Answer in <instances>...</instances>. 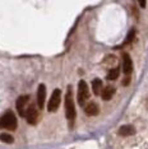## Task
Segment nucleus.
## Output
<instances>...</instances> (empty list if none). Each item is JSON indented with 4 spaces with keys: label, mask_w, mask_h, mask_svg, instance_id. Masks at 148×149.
I'll use <instances>...</instances> for the list:
<instances>
[{
    "label": "nucleus",
    "mask_w": 148,
    "mask_h": 149,
    "mask_svg": "<svg viewBox=\"0 0 148 149\" xmlns=\"http://www.w3.org/2000/svg\"><path fill=\"white\" fill-rule=\"evenodd\" d=\"M65 116L69 120L70 125L75 118V107H74V101H73V94H72V88H68V92L65 94Z\"/></svg>",
    "instance_id": "f257e3e1"
},
{
    "label": "nucleus",
    "mask_w": 148,
    "mask_h": 149,
    "mask_svg": "<svg viewBox=\"0 0 148 149\" xmlns=\"http://www.w3.org/2000/svg\"><path fill=\"white\" fill-rule=\"evenodd\" d=\"M0 129L6 130H15L17 129V118L13 112H6L0 118Z\"/></svg>",
    "instance_id": "f03ea898"
},
{
    "label": "nucleus",
    "mask_w": 148,
    "mask_h": 149,
    "mask_svg": "<svg viewBox=\"0 0 148 149\" xmlns=\"http://www.w3.org/2000/svg\"><path fill=\"white\" fill-rule=\"evenodd\" d=\"M77 98H78L79 106H83L86 101L89 98V89L84 80H79L78 83V96H77Z\"/></svg>",
    "instance_id": "7ed1b4c3"
},
{
    "label": "nucleus",
    "mask_w": 148,
    "mask_h": 149,
    "mask_svg": "<svg viewBox=\"0 0 148 149\" xmlns=\"http://www.w3.org/2000/svg\"><path fill=\"white\" fill-rule=\"evenodd\" d=\"M60 102H61V91H60L59 88H56V89L52 92L51 97H50L47 110L50 111V112H55L60 106Z\"/></svg>",
    "instance_id": "20e7f679"
},
{
    "label": "nucleus",
    "mask_w": 148,
    "mask_h": 149,
    "mask_svg": "<svg viewBox=\"0 0 148 149\" xmlns=\"http://www.w3.org/2000/svg\"><path fill=\"white\" fill-rule=\"evenodd\" d=\"M15 106H17V111H18V113L21 115V116L24 117L27 110H28V107H29V96L28 94H24V96L18 97Z\"/></svg>",
    "instance_id": "39448f33"
},
{
    "label": "nucleus",
    "mask_w": 148,
    "mask_h": 149,
    "mask_svg": "<svg viewBox=\"0 0 148 149\" xmlns=\"http://www.w3.org/2000/svg\"><path fill=\"white\" fill-rule=\"evenodd\" d=\"M24 117H26L27 123L31 124V125H36L37 123H38L40 115H38V110L36 108L35 104H29V107H28V110H27Z\"/></svg>",
    "instance_id": "423d86ee"
},
{
    "label": "nucleus",
    "mask_w": 148,
    "mask_h": 149,
    "mask_svg": "<svg viewBox=\"0 0 148 149\" xmlns=\"http://www.w3.org/2000/svg\"><path fill=\"white\" fill-rule=\"evenodd\" d=\"M45 100H46V86L45 84H40L38 89H37V106L40 110H42L45 106Z\"/></svg>",
    "instance_id": "0eeeda50"
},
{
    "label": "nucleus",
    "mask_w": 148,
    "mask_h": 149,
    "mask_svg": "<svg viewBox=\"0 0 148 149\" xmlns=\"http://www.w3.org/2000/svg\"><path fill=\"white\" fill-rule=\"evenodd\" d=\"M123 72L129 75L133 72V61H132V57H130L129 54H123Z\"/></svg>",
    "instance_id": "6e6552de"
},
{
    "label": "nucleus",
    "mask_w": 148,
    "mask_h": 149,
    "mask_svg": "<svg viewBox=\"0 0 148 149\" xmlns=\"http://www.w3.org/2000/svg\"><path fill=\"white\" fill-rule=\"evenodd\" d=\"M117 134L120 136H130V135L135 134V127L132 126V125H123L120 126V129L117 130Z\"/></svg>",
    "instance_id": "1a4fd4ad"
},
{
    "label": "nucleus",
    "mask_w": 148,
    "mask_h": 149,
    "mask_svg": "<svg viewBox=\"0 0 148 149\" xmlns=\"http://www.w3.org/2000/svg\"><path fill=\"white\" fill-rule=\"evenodd\" d=\"M84 112H86L87 116H96V115L98 113V106L93 102H89L84 107Z\"/></svg>",
    "instance_id": "9d476101"
},
{
    "label": "nucleus",
    "mask_w": 148,
    "mask_h": 149,
    "mask_svg": "<svg viewBox=\"0 0 148 149\" xmlns=\"http://www.w3.org/2000/svg\"><path fill=\"white\" fill-rule=\"evenodd\" d=\"M114 94H115V88L109 86V87L103 88L102 93H101V97H102V100H103V101H110L111 98H112Z\"/></svg>",
    "instance_id": "9b49d317"
},
{
    "label": "nucleus",
    "mask_w": 148,
    "mask_h": 149,
    "mask_svg": "<svg viewBox=\"0 0 148 149\" xmlns=\"http://www.w3.org/2000/svg\"><path fill=\"white\" fill-rule=\"evenodd\" d=\"M92 91L93 93L96 94V96H98V94L102 93V80L98 79V78H96V79H93L92 82Z\"/></svg>",
    "instance_id": "f8f14e48"
},
{
    "label": "nucleus",
    "mask_w": 148,
    "mask_h": 149,
    "mask_svg": "<svg viewBox=\"0 0 148 149\" xmlns=\"http://www.w3.org/2000/svg\"><path fill=\"white\" fill-rule=\"evenodd\" d=\"M119 74H120V69H119V68H117V66L112 68V69H110L109 73H107V79H109V80H115V79H117Z\"/></svg>",
    "instance_id": "ddd939ff"
},
{
    "label": "nucleus",
    "mask_w": 148,
    "mask_h": 149,
    "mask_svg": "<svg viewBox=\"0 0 148 149\" xmlns=\"http://www.w3.org/2000/svg\"><path fill=\"white\" fill-rule=\"evenodd\" d=\"M0 140L4 141V143H6V144H12L13 141H14V139H13V136L10 134L1 133V134H0Z\"/></svg>",
    "instance_id": "4468645a"
},
{
    "label": "nucleus",
    "mask_w": 148,
    "mask_h": 149,
    "mask_svg": "<svg viewBox=\"0 0 148 149\" xmlns=\"http://www.w3.org/2000/svg\"><path fill=\"white\" fill-rule=\"evenodd\" d=\"M134 37H135V31H134V29H130L129 33H128V36H126L125 43H130L134 40Z\"/></svg>",
    "instance_id": "2eb2a0df"
},
{
    "label": "nucleus",
    "mask_w": 148,
    "mask_h": 149,
    "mask_svg": "<svg viewBox=\"0 0 148 149\" xmlns=\"http://www.w3.org/2000/svg\"><path fill=\"white\" fill-rule=\"evenodd\" d=\"M129 83H130V78H129V77H126L125 79L123 80V86H128Z\"/></svg>",
    "instance_id": "dca6fc26"
},
{
    "label": "nucleus",
    "mask_w": 148,
    "mask_h": 149,
    "mask_svg": "<svg viewBox=\"0 0 148 149\" xmlns=\"http://www.w3.org/2000/svg\"><path fill=\"white\" fill-rule=\"evenodd\" d=\"M139 5L142 6V8H144V6H146V1H144V0H140V1H139Z\"/></svg>",
    "instance_id": "f3484780"
}]
</instances>
